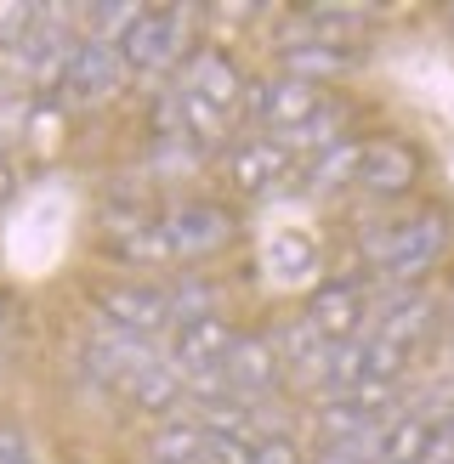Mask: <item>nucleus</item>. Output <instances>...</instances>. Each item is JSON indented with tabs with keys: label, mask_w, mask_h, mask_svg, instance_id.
Here are the masks:
<instances>
[{
	"label": "nucleus",
	"mask_w": 454,
	"mask_h": 464,
	"mask_svg": "<svg viewBox=\"0 0 454 464\" xmlns=\"http://www.w3.org/2000/svg\"><path fill=\"white\" fill-rule=\"evenodd\" d=\"M97 312H103L108 329L148 340L171 323V289L153 284V277H114V284L97 289Z\"/></svg>",
	"instance_id": "obj_4"
},
{
	"label": "nucleus",
	"mask_w": 454,
	"mask_h": 464,
	"mask_svg": "<svg viewBox=\"0 0 454 464\" xmlns=\"http://www.w3.org/2000/svg\"><path fill=\"white\" fill-rule=\"evenodd\" d=\"M330 345L335 340H324L312 329V323L295 312V317H284L279 329H272V352H279V368H284V380L290 385H301V391H318L324 385V362H330Z\"/></svg>",
	"instance_id": "obj_13"
},
{
	"label": "nucleus",
	"mask_w": 454,
	"mask_h": 464,
	"mask_svg": "<svg viewBox=\"0 0 454 464\" xmlns=\"http://www.w3.org/2000/svg\"><path fill=\"white\" fill-rule=\"evenodd\" d=\"M438 323H443V306L431 295H420V289H398L392 300H386V312H380V323H375V340H386V345H398L403 357H420L426 345H431V334H438Z\"/></svg>",
	"instance_id": "obj_11"
},
{
	"label": "nucleus",
	"mask_w": 454,
	"mask_h": 464,
	"mask_svg": "<svg viewBox=\"0 0 454 464\" xmlns=\"http://www.w3.org/2000/svg\"><path fill=\"white\" fill-rule=\"evenodd\" d=\"M358 159H363V142H347V136H340L335 148L312 153V165H307V188H312V193H335V188H347V181H358Z\"/></svg>",
	"instance_id": "obj_22"
},
{
	"label": "nucleus",
	"mask_w": 454,
	"mask_h": 464,
	"mask_svg": "<svg viewBox=\"0 0 454 464\" xmlns=\"http://www.w3.org/2000/svg\"><path fill=\"white\" fill-rule=\"evenodd\" d=\"M0 464H35L29 430H23L17 420H0Z\"/></svg>",
	"instance_id": "obj_29"
},
{
	"label": "nucleus",
	"mask_w": 454,
	"mask_h": 464,
	"mask_svg": "<svg viewBox=\"0 0 454 464\" xmlns=\"http://www.w3.org/2000/svg\"><path fill=\"white\" fill-rule=\"evenodd\" d=\"M211 459V430H204L193 413H171V420H159L153 436H148V464H204Z\"/></svg>",
	"instance_id": "obj_19"
},
{
	"label": "nucleus",
	"mask_w": 454,
	"mask_h": 464,
	"mask_svg": "<svg viewBox=\"0 0 454 464\" xmlns=\"http://www.w3.org/2000/svg\"><path fill=\"white\" fill-rule=\"evenodd\" d=\"M438 442H443V425H431L426 413L403 408L398 420L380 430V464H426Z\"/></svg>",
	"instance_id": "obj_20"
},
{
	"label": "nucleus",
	"mask_w": 454,
	"mask_h": 464,
	"mask_svg": "<svg viewBox=\"0 0 454 464\" xmlns=\"http://www.w3.org/2000/svg\"><path fill=\"white\" fill-rule=\"evenodd\" d=\"M136 12H143V6H131V0H103V6H91V17H97V29H103L97 40L114 45V40H120L131 23H136Z\"/></svg>",
	"instance_id": "obj_26"
},
{
	"label": "nucleus",
	"mask_w": 454,
	"mask_h": 464,
	"mask_svg": "<svg viewBox=\"0 0 454 464\" xmlns=\"http://www.w3.org/2000/svg\"><path fill=\"white\" fill-rule=\"evenodd\" d=\"M29 130V97H0V153Z\"/></svg>",
	"instance_id": "obj_28"
},
{
	"label": "nucleus",
	"mask_w": 454,
	"mask_h": 464,
	"mask_svg": "<svg viewBox=\"0 0 454 464\" xmlns=\"http://www.w3.org/2000/svg\"><path fill=\"white\" fill-rule=\"evenodd\" d=\"M250 464H307V453H301V442L295 436H256V453H250Z\"/></svg>",
	"instance_id": "obj_27"
},
{
	"label": "nucleus",
	"mask_w": 454,
	"mask_h": 464,
	"mask_svg": "<svg viewBox=\"0 0 454 464\" xmlns=\"http://www.w3.org/2000/svg\"><path fill=\"white\" fill-rule=\"evenodd\" d=\"M318 108H324V91H318V85H301V80H284V74L250 80V85H244V102H239V113H244L250 125H262V136H290V130H301Z\"/></svg>",
	"instance_id": "obj_2"
},
{
	"label": "nucleus",
	"mask_w": 454,
	"mask_h": 464,
	"mask_svg": "<svg viewBox=\"0 0 454 464\" xmlns=\"http://www.w3.org/2000/svg\"><path fill=\"white\" fill-rule=\"evenodd\" d=\"M159 357H165V352H159L153 340L120 334V329L85 340V368H91V380H103V385H125L136 368H148V362H159Z\"/></svg>",
	"instance_id": "obj_17"
},
{
	"label": "nucleus",
	"mask_w": 454,
	"mask_h": 464,
	"mask_svg": "<svg viewBox=\"0 0 454 464\" xmlns=\"http://www.w3.org/2000/svg\"><path fill=\"white\" fill-rule=\"evenodd\" d=\"M159 227H165V238H171V261H211V255H222L227 238H233V216L211 198L176 204V210L159 216Z\"/></svg>",
	"instance_id": "obj_6"
},
{
	"label": "nucleus",
	"mask_w": 454,
	"mask_h": 464,
	"mask_svg": "<svg viewBox=\"0 0 454 464\" xmlns=\"http://www.w3.org/2000/svg\"><path fill=\"white\" fill-rule=\"evenodd\" d=\"M449 40H454V12H449Z\"/></svg>",
	"instance_id": "obj_32"
},
{
	"label": "nucleus",
	"mask_w": 454,
	"mask_h": 464,
	"mask_svg": "<svg viewBox=\"0 0 454 464\" xmlns=\"http://www.w3.org/2000/svg\"><path fill=\"white\" fill-rule=\"evenodd\" d=\"M216 317V284L199 272H182L171 284V329H188V323Z\"/></svg>",
	"instance_id": "obj_23"
},
{
	"label": "nucleus",
	"mask_w": 454,
	"mask_h": 464,
	"mask_svg": "<svg viewBox=\"0 0 454 464\" xmlns=\"http://www.w3.org/2000/svg\"><path fill=\"white\" fill-rule=\"evenodd\" d=\"M222 165H227V181H233L239 193L256 198V193H272L279 181H290L301 159L290 153L284 136H262V130H256V136H239V142L227 148Z\"/></svg>",
	"instance_id": "obj_8"
},
{
	"label": "nucleus",
	"mask_w": 454,
	"mask_h": 464,
	"mask_svg": "<svg viewBox=\"0 0 454 464\" xmlns=\"http://www.w3.org/2000/svg\"><path fill=\"white\" fill-rule=\"evenodd\" d=\"M267 272L279 277V284H307L318 272V244L307 238L301 227H284L267 238Z\"/></svg>",
	"instance_id": "obj_21"
},
{
	"label": "nucleus",
	"mask_w": 454,
	"mask_h": 464,
	"mask_svg": "<svg viewBox=\"0 0 454 464\" xmlns=\"http://www.w3.org/2000/svg\"><path fill=\"white\" fill-rule=\"evenodd\" d=\"M307 464H380V436H363V442H318V453H307Z\"/></svg>",
	"instance_id": "obj_25"
},
{
	"label": "nucleus",
	"mask_w": 454,
	"mask_h": 464,
	"mask_svg": "<svg viewBox=\"0 0 454 464\" xmlns=\"http://www.w3.org/2000/svg\"><path fill=\"white\" fill-rule=\"evenodd\" d=\"M222 385H227V397H239L250 408H262V402L279 397L284 368H279V352H272V334H233V352H227Z\"/></svg>",
	"instance_id": "obj_7"
},
{
	"label": "nucleus",
	"mask_w": 454,
	"mask_h": 464,
	"mask_svg": "<svg viewBox=\"0 0 454 464\" xmlns=\"http://www.w3.org/2000/svg\"><path fill=\"white\" fill-rule=\"evenodd\" d=\"M449 244H454V221L443 210H415L409 221H392V227H380V232L363 238L370 261L386 277H398V284H415L420 272H431V266L443 261Z\"/></svg>",
	"instance_id": "obj_1"
},
{
	"label": "nucleus",
	"mask_w": 454,
	"mask_h": 464,
	"mask_svg": "<svg viewBox=\"0 0 454 464\" xmlns=\"http://www.w3.org/2000/svg\"><path fill=\"white\" fill-rule=\"evenodd\" d=\"M12 188H17V181H12V159H6V153H0V204H6V198H12Z\"/></svg>",
	"instance_id": "obj_30"
},
{
	"label": "nucleus",
	"mask_w": 454,
	"mask_h": 464,
	"mask_svg": "<svg viewBox=\"0 0 454 464\" xmlns=\"http://www.w3.org/2000/svg\"><path fill=\"white\" fill-rule=\"evenodd\" d=\"M352 68H358V52H352V45H340V40L307 34V40H284L279 45V74L284 80H301V85H330L340 74H352Z\"/></svg>",
	"instance_id": "obj_16"
},
{
	"label": "nucleus",
	"mask_w": 454,
	"mask_h": 464,
	"mask_svg": "<svg viewBox=\"0 0 454 464\" xmlns=\"http://www.w3.org/2000/svg\"><path fill=\"white\" fill-rule=\"evenodd\" d=\"M420 181V148L398 142V136H380V142H363L358 159V188L375 198H398Z\"/></svg>",
	"instance_id": "obj_14"
},
{
	"label": "nucleus",
	"mask_w": 454,
	"mask_h": 464,
	"mask_svg": "<svg viewBox=\"0 0 454 464\" xmlns=\"http://www.w3.org/2000/svg\"><path fill=\"white\" fill-rule=\"evenodd\" d=\"M120 397H125L131 408L153 413V420H171V413L188 402V380H182L165 357H159V362H148V368H136V374L120 385Z\"/></svg>",
	"instance_id": "obj_18"
},
{
	"label": "nucleus",
	"mask_w": 454,
	"mask_h": 464,
	"mask_svg": "<svg viewBox=\"0 0 454 464\" xmlns=\"http://www.w3.org/2000/svg\"><path fill=\"white\" fill-rule=\"evenodd\" d=\"M449 312H454V300H449Z\"/></svg>",
	"instance_id": "obj_33"
},
{
	"label": "nucleus",
	"mask_w": 454,
	"mask_h": 464,
	"mask_svg": "<svg viewBox=\"0 0 454 464\" xmlns=\"http://www.w3.org/2000/svg\"><path fill=\"white\" fill-rule=\"evenodd\" d=\"M182 17H188L182 6H143V12H136V23L114 40L125 74H165V68H176L182 29H188Z\"/></svg>",
	"instance_id": "obj_3"
},
{
	"label": "nucleus",
	"mask_w": 454,
	"mask_h": 464,
	"mask_svg": "<svg viewBox=\"0 0 454 464\" xmlns=\"http://www.w3.org/2000/svg\"><path fill=\"white\" fill-rule=\"evenodd\" d=\"M363 306H370L363 277H324V284L307 295L301 317H307L324 340H352V334H363Z\"/></svg>",
	"instance_id": "obj_12"
},
{
	"label": "nucleus",
	"mask_w": 454,
	"mask_h": 464,
	"mask_svg": "<svg viewBox=\"0 0 454 464\" xmlns=\"http://www.w3.org/2000/svg\"><path fill=\"white\" fill-rule=\"evenodd\" d=\"M120 255L131 266H165L171 261V238L159 221H131V232L120 238Z\"/></svg>",
	"instance_id": "obj_24"
},
{
	"label": "nucleus",
	"mask_w": 454,
	"mask_h": 464,
	"mask_svg": "<svg viewBox=\"0 0 454 464\" xmlns=\"http://www.w3.org/2000/svg\"><path fill=\"white\" fill-rule=\"evenodd\" d=\"M74 52H80V40L68 34L63 23H29V34L17 45H6V74L29 80V85H45V91H63Z\"/></svg>",
	"instance_id": "obj_5"
},
{
	"label": "nucleus",
	"mask_w": 454,
	"mask_h": 464,
	"mask_svg": "<svg viewBox=\"0 0 454 464\" xmlns=\"http://www.w3.org/2000/svg\"><path fill=\"white\" fill-rule=\"evenodd\" d=\"M227 352H233V329H227L222 317H204V323H188V329H176L165 362L176 368L182 380H188V391H199V385H222Z\"/></svg>",
	"instance_id": "obj_9"
},
{
	"label": "nucleus",
	"mask_w": 454,
	"mask_h": 464,
	"mask_svg": "<svg viewBox=\"0 0 454 464\" xmlns=\"http://www.w3.org/2000/svg\"><path fill=\"white\" fill-rule=\"evenodd\" d=\"M120 85H125L120 52H114L108 40H80L74 63H68V80H63V97L80 102V108H97V102H108Z\"/></svg>",
	"instance_id": "obj_15"
},
{
	"label": "nucleus",
	"mask_w": 454,
	"mask_h": 464,
	"mask_svg": "<svg viewBox=\"0 0 454 464\" xmlns=\"http://www.w3.org/2000/svg\"><path fill=\"white\" fill-rule=\"evenodd\" d=\"M6 312H12V306H6V295H0V323H6Z\"/></svg>",
	"instance_id": "obj_31"
},
{
	"label": "nucleus",
	"mask_w": 454,
	"mask_h": 464,
	"mask_svg": "<svg viewBox=\"0 0 454 464\" xmlns=\"http://www.w3.org/2000/svg\"><path fill=\"white\" fill-rule=\"evenodd\" d=\"M182 91H193V97H204V102H216L222 113H233L239 120V102H244V68L233 63V52L227 45H193L188 52V63H182V80H176Z\"/></svg>",
	"instance_id": "obj_10"
}]
</instances>
